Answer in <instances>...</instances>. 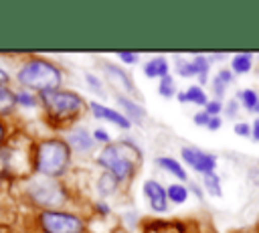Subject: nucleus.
Instances as JSON below:
<instances>
[{
  "label": "nucleus",
  "instance_id": "obj_1",
  "mask_svg": "<svg viewBox=\"0 0 259 233\" xmlns=\"http://www.w3.org/2000/svg\"><path fill=\"white\" fill-rule=\"evenodd\" d=\"M16 81L24 89H32V91L45 93V91L61 89L63 73L55 63H51V61H47L42 57H30L18 67Z\"/></svg>",
  "mask_w": 259,
  "mask_h": 233
},
{
  "label": "nucleus",
  "instance_id": "obj_2",
  "mask_svg": "<svg viewBox=\"0 0 259 233\" xmlns=\"http://www.w3.org/2000/svg\"><path fill=\"white\" fill-rule=\"evenodd\" d=\"M71 148L67 140L47 138L34 148V170L45 178H59L69 170Z\"/></svg>",
  "mask_w": 259,
  "mask_h": 233
},
{
  "label": "nucleus",
  "instance_id": "obj_3",
  "mask_svg": "<svg viewBox=\"0 0 259 233\" xmlns=\"http://www.w3.org/2000/svg\"><path fill=\"white\" fill-rule=\"evenodd\" d=\"M134 156H142V152L138 150V146L134 144H107L105 148H101V152L97 154V166H101L103 170L111 172L119 182L127 180L134 176L136 166L140 164L138 158Z\"/></svg>",
  "mask_w": 259,
  "mask_h": 233
},
{
  "label": "nucleus",
  "instance_id": "obj_4",
  "mask_svg": "<svg viewBox=\"0 0 259 233\" xmlns=\"http://www.w3.org/2000/svg\"><path fill=\"white\" fill-rule=\"evenodd\" d=\"M40 103L47 111V115L55 122H69L75 120L83 107L85 101L79 93L71 91V89H53V91H45L40 93Z\"/></svg>",
  "mask_w": 259,
  "mask_h": 233
},
{
  "label": "nucleus",
  "instance_id": "obj_5",
  "mask_svg": "<svg viewBox=\"0 0 259 233\" xmlns=\"http://www.w3.org/2000/svg\"><path fill=\"white\" fill-rule=\"evenodd\" d=\"M26 197L38 205V207H45V211H51V209H57L61 205L67 203V188L55 180V178H34L26 184Z\"/></svg>",
  "mask_w": 259,
  "mask_h": 233
},
{
  "label": "nucleus",
  "instance_id": "obj_6",
  "mask_svg": "<svg viewBox=\"0 0 259 233\" xmlns=\"http://www.w3.org/2000/svg\"><path fill=\"white\" fill-rule=\"evenodd\" d=\"M38 227L42 233H85V221L79 215L61 209L38 213Z\"/></svg>",
  "mask_w": 259,
  "mask_h": 233
},
{
  "label": "nucleus",
  "instance_id": "obj_7",
  "mask_svg": "<svg viewBox=\"0 0 259 233\" xmlns=\"http://www.w3.org/2000/svg\"><path fill=\"white\" fill-rule=\"evenodd\" d=\"M180 156L194 172H200L202 176L217 170V156L210 154V152H204L196 146H184L180 150Z\"/></svg>",
  "mask_w": 259,
  "mask_h": 233
},
{
  "label": "nucleus",
  "instance_id": "obj_8",
  "mask_svg": "<svg viewBox=\"0 0 259 233\" xmlns=\"http://www.w3.org/2000/svg\"><path fill=\"white\" fill-rule=\"evenodd\" d=\"M144 197L148 199V205L154 213H166L168 211V195H166V188L150 178V180H144Z\"/></svg>",
  "mask_w": 259,
  "mask_h": 233
},
{
  "label": "nucleus",
  "instance_id": "obj_9",
  "mask_svg": "<svg viewBox=\"0 0 259 233\" xmlns=\"http://www.w3.org/2000/svg\"><path fill=\"white\" fill-rule=\"evenodd\" d=\"M89 109H91V113H93L97 120H105V122L117 126L119 130H130V128H132V122H130L121 111L111 109V107H107V105H103V103H99V101H95V99L89 101Z\"/></svg>",
  "mask_w": 259,
  "mask_h": 233
},
{
  "label": "nucleus",
  "instance_id": "obj_10",
  "mask_svg": "<svg viewBox=\"0 0 259 233\" xmlns=\"http://www.w3.org/2000/svg\"><path fill=\"white\" fill-rule=\"evenodd\" d=\"M67 144L71 150H75L79 154H89V152H93L95 140L85 128H75L67 134Z\"/></svg>",
  "mask_w": 259,
  "mask_h": 233
},
{
  "label": "nucleus",
  "instance_id": "obj_11",
  "mask_svg": "<svg viewBox=\"0 0 259 233\" xmlns=\"http://www.w3.org/2000/svg\"><path fill=\"white\" fill-rule=\"evenodd\" d=\"M115 103L119 105L121 113H123L132 124H144L146 109H144L138 101H134V99H130V97H125V95H117V97H115Z\"/></svg>",
  "mask_w": 259,
  "mask_h": 233
},
{
  "label": "nucleus",
  "instance_id": "obj_12",
  "mask_svg": "<svg viewBox=\"0 0 259 233\" xmlns=\"http://www.w3.org/2000/svg\"><path fill=\"white\" fill-rule=\"evenodd\" d=\"M103 71H105L107 77L113 79V83H117L123 91H127L130 95H138V89H136L132 77H130L121 67H115V65H111V63H103Z\"/></svg>",
  "mask_w": 259,
  "mask_h": 233
},
{
  "label": "nucleus",
  "instance_id": "obj_13",
  "mask_svg": "<svg viewBox=\"0 0 259 233\" xmlns=\"http://www.w3.org/2000/svg\"><path fill=\"white\" fill-rule=\"evenodd\" d=\"M142 69H144V75H146L148 79H162V77L170 75V63H168V59L162 57V55L152 57L150 61H146Z\"/></svg>",
  "mask_w": 259,
  "mask_h": 233
},
{
  "label": "nucleus",
  "instance_id": "obj_14",
  "mask_svg": "<svg viewBox=\"0 0 259 233\" xmlns=\"http://www.w3.org/2000/svg\"><path fill=\"white\" fill-rule=\"evenodd\" d=\"M144 233H184V225L176 221H148Z\"/></svg>",
  "mask_w": 259,
  "mask_h": 233
},
{
  "label": "nucleus",
  "instance_id": "obj_15",
  "mask_svg": "<svg viewBox=\"0 0 259 233\" xmlns=\"http://www.w3.org/2000/svg\"><path fill=\"white\" fill-rule=\"evenodd\" d=\"M156 164H158L162 170H166V172H170L172 176H176L178 180H188V174H186V170L182 168V164H178V160H174V158H170V156H158V158H156Z\"/></svg>",
  "mask_w": 259,
  "mask_h": 233
},
{
  "label": "nucleus",
  "instance_id": "obj_16",
  "mask_svg": "<svg viewBox=\"0 0 259 233\" xmlns=\"http://www.w3.org/2000/svg\"><path fill=\"white\" fill-rule=\"evenodd\" d=\"M253 67V55L251 53H237L231 59V71L233 75H245Z\"/></svg>",
  "mask_w": 259,
  "mask_h": 233
},
{
  "label": "nucleus",
  "instance_id": "obj_17",
  "mask_svg": "<svg viewBox=\"0 0 259 233\" xmlns=\"http://www.w3.org/2000/svg\"><path fill=\"white\" fill-rule=\"evenodd\" d=\"M117 184H119V180L111 172L103 170V174L97 178V192L101 197H109V195H113L117 190Z\"/></svg>",
  "mask_w": 259,
  "mask_h": 233
},
{
  "label": "nucleus",
  "instance_id": "obj_18",
  "mask_svg": "<svg viewBox=\"0 0 259 233\" xmlns=\"http://www.w3.org/2000/svg\"><path fill=\"white\" fill-rule=\"evenodd\" d=\"M166 195H168V201H170V203H174V205H184V203L188 201L190 190H188L186 184L174 182V184H170V186L166 188Z\"/></svg>",
  "mask_w": 259,
  "mask_h": 233
},
{
  "label": "nucleus",
  "instance_id": "obj_19",
  "mask_svg": "<svg viewBox=\"0 0 259 233\" xmlns=\"http://www.w3.org/2000/svg\"><path fill=\"white\" fill-rule=\"evenodd\" d=\"M192 65H194V73H196V77H198V83H200V87L206 83V79H208V67H210V63H208V57L206 55H194L192 57Z\"/></svg>",
  "mask_w": 259,
  "mask_h": 233
},
{
  "label": "nucleus",
  "instance_id": "obj_20",
  "mask_svg": "<svg viewBox=\"0 0 259 233\" xmlns=\"http://www.w3.org/2000/svg\"><path fill=\"white\" fill-rule=\"evenodd\" d=\"M202 186H204V192H208L210 197H223V186H221V176L217 172H210V174H204L202 176Z\"/></svg>",
  "mask_w": 259,
  "mask_h": 233
},
{
  "label": "nucleus",
  "instance_id": "obj_21",
  "mask_svg": "<svg viewBox=\"0 0 259 233\" xmlns=\"http://www.w3.org/2000/svg\"><path fill=\"white\" fill-rule=\"evenodd\" d=\"M237 101L247 109V111H257L259 109V95L253 89H243L237 93Z\"/></svg>",
  "mask_w": 259,
  "mask_h": 233
},
{
  "label": "nucleus",
  "instance_id": "obj_22",
  "mask_svg": "<svg viewBox=\"0 0 259 233\" xmlns=\"http://www.w3.org/2000/svg\"><path fill=\"white\" fill-rule=\"evenodd\" d=\"M16 105V95L8 85H0V115L12 111V107Z\"/></svg>",
  "mask_w": 259,
  "mask_h": 233
},
{
  "label": "nucleus",
  "instance_id": "obj_23",
  "mask_svg": "<svg viewBox=\"0 0 259 233\" xmlns=\"http://www.w3.org/2000/svg\"><path fill=\"white\" fill-rule=\"evenodd\" d=\"M184 93H186V101L188 103H194V105H200V107H204L208 103V95L204 93V89L200 85H190Z\"/></svg>",
  "mask_w": 259,
  "mask_h": 233
},
{
  "label": "nucleus",
  "instance_id": "obj_24",
  "mask_svg": "<svg viewBox=\"0 0 259 233\" xmlns=\"http://www.w3.org/2000/svg\"><path fill=\"white\" fill-rule=\"evenodd\" d=\"M158 93H160L162 97H166V99L176 97V85H174V77H172V75H166V77L160 79V83H158Z\"/></svg>",
  "mask_w": 259,
  "mask_h": 233
},
{
  "label": "nucleus",
  "instance_id": "obj_25",
  "mask_svg": "<svg viewBox=\"0 0 259 233\" xmlns=\"http://www.w3.org/2000/svg\"><path fill=\"white\" fill-rule=\"evenodd\" d=\"M176 73L180 75V77H196V73H194V65H192V59L190 61H184L182 57H176Z\"/></svg>",
  "mask_w": 259,
  "mask_h": 233
},
{
  "label": "nucleus",
  "instance_id": "obj_26",
  "mask_svg": "<svg viewBox=\"0 0 259 233\" xmlns=\"http://www.w3.org/2000/svg\"><path fill=\"white\" fill-rule=\"evenodd\" d=\"M14 95H16V103L22 105V107H36V105H38V99H36L30 91H26V89L16 91Z\"/></svg>",
  "mask_w": 259,
  "mask_h": 233
},
{
  "label": "nucleus",
  "instance_id": "obj_27",
  "mask_svg": "<svg viewBox=\"0 0 259 233\" xmlns=\"http://www.w3.org/2000/svg\"><path fill=\"white\" fill-rule=\"evenodd\" d=\"M85 79H87V85L91 87V91H95V93L103 95V85H101V81H99L93 73H85Z\"/></svg>",
  "mask_w": 259,
  "mask_h": 233
},
{
  "label": "nucleus",
  "instance_id": "obj_28",
  "mask_svg": "<svg viewBox=\"0 0 259 233\" xmlns=\"http://www.w3.org/2000/svg\"><path fill=\"white\" fill-rule=\"evenodd\" d=\"M204 111H206L210 118H214V115H219V113L223 111V103H221L219 99H208V103L204 105Z\"/></svg>",
  "mask_w": 259,
  "mask_h": 233
},
{
  "label": "nucleus",
  "instance_id": "obj_29",
  "mask_svg": "<svg viewBox=\"0 0 259 233\" xmlns=\"http://www.w3.org/2000/svg\"><path fill=\"white\" fill-rule=\"evenodd\" d=\"M91 136H93V140H95V142H101V144H105V146H107V144H111V138H109V134H107V130H105V128H95Z\"/></svg>",
  "mask_w": 259,
  "mask_h": 233
},
{
  "label": "nucleus",
  "instance_id": "obj_30",
  "mask_svg": "<svg viewBox=\"0 0 259 233\" xmlns=\"http://www.w3.org/2000/svg\"><path fill=\"white\" fill-rule=\"evenodd\" d=\"M235 134L239 138H251V124L247 122H237L235 124Z\"/></svg>",
  "mask_w": 259,
  "mask_h": 233
},
{
  "label": "nucleus",
  "instance_id": "obj_31",
  "mask_svg": "<svg viewBox=\"0 0 259 233\" xmlns=\"http://www.w3.org/2000/svg\"><path fill=\"white\" fill-rule=\"evenodd\" d=\"M214 77H217L221 83H225V85L229 87V85L233 83V77H235V75H233V71H231V69H219Z\"/></svg>",
  "mask_w": 259,
  "mask_h": 233
},
{
  "label": "nucleus",
  "instance_id": "obj_32",
  "mask_svg": "<svg viewBox=\"0 0 259 233\" xmlns=\"http://www.w3.org/2000/svg\"><path fill=\"white\" fill-rule=\"evenodd\" d=\"M117 59L125 65H136L140 61V55L138 53H117Z\"/></svg>",
  "mask_w": 259,
  "mask_h": 233
},
{
  "label": "nucleus",
  "instance_id": "obj_33",
  "mask_svg": "<svg viewBox=\"0 0 259 233\" xmlns=\"http://www.w3.org/2000/svg\"><path fill=\"white\" fill-rule=\"evenodd\" d=\"M223 111L227 113V118H235L239 111V101L237 99H229L227 105H223Z\"/></svg>",
  "mask_w": 259,
  "mask_h": 233
},
{
  "label": "nucleus",
  "instance_id": "obj_34",
  "mask_svg": "<svg viewBox=\"0 0 259 233\" xmlns=\"http://www.w3.org/2000/svg\"><path fill=\"white\" fill-rule=\"evenodd\" d=\"M210 85H212V93L217 95V99H221V97L225 95V91H227V85H225V83H221L217 77L212 79V83H210Z\"/></svg>",
  "mask_w": 259,
  "mask_h": 233
},
{
  "label": "nucleus",
  "instance_id": "obj_35",
  "mask_svg": "<svg viewBox=\"0 0 259 233\" xmlns=\"http://www.w3.org/2000/svg\"><path fill=\"white\" fill-rule=\"evenodd\" d=\"M192 120H194V124H196V126H202V128H206V124H208L210 115H208V113H206V111L202 109V111H196Z\"/></svg>",
  "mask_w": 259,
  "mask_h": 233
},
{
  "label": "nucleus",
  "instance_id": "obj_36",
  "mask_svg": "<svg viewBox=\"0 0 259 233\" xmlns=\"http://www.w3.org/2000/svg\"><path fill=\"white\" fill-rule=\"evenodd\" d=\"M221 126H223V120H221L219 115L210 118V120H208V124H206V128H208L210 132H217V130H221Z\"/></svg>",
  "mask_w": 259,
  "mask_h": 233
},
{
  "label": "nucleus",
  "instance_id": "obj_37",
  "mask_svg": "<svg viewBox=\"0 0 259 233\" xmlns=\"http://www.w3.org/2000/svg\"><path fill=\"white\" fill-rule=\"evenodd\" d=\"M251 138H253L255 142H259V118L251 124Z\"/></svg>",
  "mask_w": 259,
  "mask_h": 233
},
{
  "label": "nucleus",
  "instance_id": "obj_38",
  "mask_svg": "<svg viewBox=\"0 0 259 233\" xmlns=\"http://www.w3.org/2000/svg\"><path fill=\"white\" fill-rule=\"evenodd\" d=\"M188 190H190V192H194V195H196V197H198L200 201L204 199V192L200 190V186H198V184H194V182H190V186H188Z\"/></svg>",
  "mask_w": 259,
  "mask_h": 233
},
{
  "label": "nucleus",
  "instance_id": "obj_39",
  "mask_svg": "<svg viewBox=\"0 0 259 233\" xmlns=\"http://www.w3.org/2000/svg\"><path fill=\"white\" fill-rule=\"evenodd\" d=\"M95 211H97L99 215H103V217L109 215V207H107L105 203H97V205H95Z\"/></svg>",
  "mask_w": 259,
  "mask_h": 233
},
{
  "label": "nucleus",
  "instance_id": "obj_40",
  "mask_svg": "<svg viewBox=\"0 0 259 233\" xmlns=\"http://www.w3.org/2000/svg\"><path fill=\"white\" fill-rule=\"evenodd\" d=\"M8 79H10V75H8V71L0 67V85H6V83H8Z\"/></svg>",
  "mask_w": 259,
  "mask_h": 233
},
{
  "label": "nucleus",
  "instance_id": "obj_41",
  "mask_svg": "<svg viewBox=\"0 0 259 233\" xmlns=\"http://www.w3.org/2000/svg\"><path fill=\"white\" fill-rule=\"evenodd\" d=\"M4 138H6V126H4V122L0 120V146H2V142H4Z\"/></svg>",
  "mask_w": 259,
  "mask_h": 233
},
{
  "label": "nucleus",
  "instance_id": "obj_42",
  "mask_svg": "<svg viewBox=\"0 0 259 233\" xmlns=\"http://www.w3.org/2000/svg\"><path fill=\"white\" fill-rule=\"evenodd\" d=\"M176 99H178L180 103H188V101H186V93H184V91H178V93H176Z\"/></svg>",
  "mask_w": 259,
  "mask_h": 233
},
{
  "label": "nucleus",
  "instance_id": "obj_43",
  "mask_svg": "<svg viewBox=\"0 0 259 233\" xmlns=\"http://www.w3.org/2000/svg\"><path fill=\"white\" fill-rule=\"evenodd\" d=\"M257 113H259V109H257Z\"/></svg>",
  "mask_w": 259,
  "mask_h": 233
}]
</instances>
